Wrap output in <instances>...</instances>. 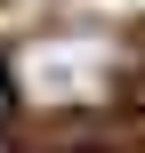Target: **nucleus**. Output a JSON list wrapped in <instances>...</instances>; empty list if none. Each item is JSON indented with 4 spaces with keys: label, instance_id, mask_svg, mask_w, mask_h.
<instances>
[{
    "label": "nucleus",
    "instance_id": "1",
    "mask_svg": "<svg viewBox=\"0 0 145 153\" xmlns=\"http://www.w3.org/2000/svg\"><path fill=\"white\" fill-rule=\"evenodd\" d=\"M16 89L40 113H73V105H105L113 97V40L97 24H57L32 32L16 56Z\"/></svg>",
    "mask_w": 145,
    "mask_h": 153
},
{
    "label": "nucleus",
    "instance_id": "2",
    "mask_svg": "<svg viewBox=\"0 0 145 153\" xmlns=\"http://www.w3.org/2000/svg\"><path fill=\"white\" fill-rule=\"evenodd\" d=\"M8 97H16V89H8V73H0V121H8Z\"/></svg>",
    "mask_w": 145,
    "mask_h": 153
}]
</instances>
